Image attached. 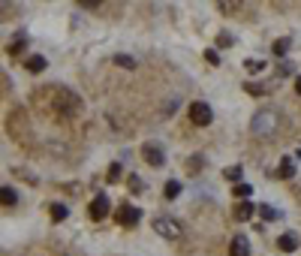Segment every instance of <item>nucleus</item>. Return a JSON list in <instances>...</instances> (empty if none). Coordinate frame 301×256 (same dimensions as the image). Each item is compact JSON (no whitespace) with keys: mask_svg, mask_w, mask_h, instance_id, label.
<instances>
[{"mask_svg":"<svg viewBox=\"0 0 301 256\" xmlns=\"http://www.w3.org/2000/svg\"><path fill=\"white\" fill-rule=\"evenodd\" d=\"M178 193H181V181H166V199H178Z\"/></svg>","mask_w":301,"mask_h":256,"instance_id":"19","label":"nucleus"},{"mask_svg":"<svg viewBox=\"0 0 301 256\" xmlns=\"http://www.w3.org/2000/svg\"><path fill=\"white\" fill-rule=\"evenodd\" d=\"M259 214H262L265 220H277V217H280V211H274L271 205H259Z\"/></svg>","mask_w":301,"mask_h":256,"instance_id":"23","label":"nucleus"},{"mask_svg":"<svg viewBox=\"0 0 301 256\" xmlns=\"http://www.w3.org/2000/svg\"><path fill=\"white\" fill-rule=\"evenodd\" d=\"M253 211H256V208H253V202H238V205H235V220H241V223H244V220H250V217H253Z\"/></svg>","mask_w":301,"mask_h":256,"instance_id":"10","label":"nucleus"},{"mask_svg":"<svg viewBox=\"0 0 301 256\" xmlns=\"http://www.w3.org/2000/svg\"><path fill=\"white\" fill-rule=\"evenodd\" d=\"M277 124H280L277 112H274V109H262V112H256V115H253V121H250V133H253V136H259V139H268V136H274V133H277Z\"/></svg>","mask_w":301,"mask_h":256,"instance_id":"1","label":"nucleus"},{"mask_svg":"<svg viewBox=\"0 0 301 256\" xmlns=\"http://www.w3.org/2000/svg\"><path fill=\"white\" fill-rule=\"evenodd\" d=\"M108 196L105 193H97L94 199H91V208H88V214H91V220H105L108 217Z\"/></svg>","mask_w":301,"mask_h":256,"instance_id":"6","label":"nucleus"},{"mask_svg":"<svg viewBox=\"0 0 301 256\" xmlns=\"http://www.w3.org/2000/svg\"><path fill=\"white\" fill-rule=\"evenodd\" d=\"M202 163H205V160H202L199 154H196V157H190V166H187V169H190V172H199V169H202Z\"/></svg>","mask_w":301,"mask_h":256,"instance_id":"28","label":"nucleus"},{"mask_svg":"<svg viewBox=\"0 0 301 256\" xmlns=\"http://www.w3.org/2000/svg\"><path fill=\"white\" fill-rule=\"evenodd\" d=\"M205 61H208V64H220V55H217V52H214V48H208V52H205Z\"/></svg>","mask_w":301,"mask_h":256,"instance_id":"27","label":"nucleus"},{"mask_svg":"<svg viewBox=\"0 0 301 256\" xmlns=\"http://www.w3.org/2000/svg\"><path fill=\"white\" fill-rule=\"evenodd\" d=\"M277 247H280L283 253H295V250H298V238H295L292 232H283V235L277 238Z\"/></svg>","mask_w":301,"mask_h":256,"instance_id":"9","label":"nucleus"},{"mask_svg":"<svg viewBox=\"0 0 301 256\" xmlns=\"http://www.w3.org/2000/svg\"><path fill=\"white\" fill-rule=\"evenodd\" d=\"M24 48H28V39H24L21 33H18V36H12V42H9V55H21Z\"/></svg>","mask_w":301,"mask_h":256,"instance_id":"13","label":"nucleus"},{"mask_svg":"<svg viewBox=\"0 0 301 256\" xmlns=\"http://www.w3.org/2000/svg\"><path fill=\"white\" fill-rule=\"evenodd\" d=\"M118 178H121V166L112 163V166H108V181H118Z\"/></svg>","mask_w":301,"mask_h":256,"instance_id":"26","label":"nucleus"},{"mask_svg":"<svg viewBox=\"0 0 301 256\" xmlns=\"http://www.w3.org/2000/svg\"><path fill=\"white\" fill-rule=\"evenodd\" d=\"M295 91H298V94H301V75H298V79H295Z\"/></svg>","mask_w":301,"mask_h":256,"instance_id":"29","label":"nucleus"},{"mask_svg":"<svg viewBox=\"0 0 301 256\" xmlns=\"http://www.w3.org/2000/svg\"><path fill=\"white\" fill-rule=\"evenodd\" d=\"M112 64H118L121 69H135V58H130V55H115Z\"/></svg>","mask_w":301,"mask_h":256,"instance_id":"15","label":"nucleus"},{"mask_svg":"<svg viewBox=\"0 0 301 256\" xmlns=\"http://www.w3.org/2000/svg\"><path fill=\"white\" fill-rule=\"evenodd\" d=\"M48 214H51V220L54 223H61V220H67V205H61V202H54V205H48Z\"/></svg>","mask_w":301,"mask_h":256,"instance_id":"11","label":"nucleus"},{"mask_svg":"<svg viewBox=\"0 0 301 256\" xmlns=\"http://www.w3.org/2000/svg\"><path fill=\"white\" fill-rule=\"evenodd\" d=\"M115 220H118L121 226H135L139 220H142V211H139V208H133L130 202H124V205H118Z\"/></svg>","mask_w":301,"mask_h":256,"instance_id":"5","label":"nucleus"},{"mask_svg":"<svg viewBox=\"0 0 301 256\" xmlns=\"http://www.w3.org/2000/svg\"><path fill=\"white\" fill-rule=\"evenodd\" d=\"M244 91H247L250 96H262V94H265V85H259V82H247V85H244Z\"/></svg>","mask_w":301,"mask_h":256,"instance_id":"18","label":"nucleus"},{"mask_svg":"<svg viewBox=\"0 0 301 256\" xmlns=\"http://www.w3.org/2000/svg\"><path fill=\"white\" fill-rule=\"evenodd\" d=\"M229 256H250V241L244 235H235L229 241Z\"/></svg>","mask_w":301,"mask_h":256,"instance_id":"8","label":"nucleus"},{"mask_svg":"<svg viewBox=\"0 0 301 256\" xmlns=\"http://www.w3.org/2000/svg\"><path fill=\"white\" fill-rule=\"evenodd\" d=\"M24 66H28V72H42V69H45V58L34 55V58H28V61H24Z\"/></svg>","mask_w":301,"mask_h":256,"instance_id":"14","label":"nucleus"},{"mask_svg":"<svg viewBox=\"0 0 301 256\" xmlns=\"http://www.w3.org/2000/svg\"><path fill=\"white\" fill-rule=\"evenodd\" d=\"M190 121H193L196 127H208V124L214 121L211 106H208V103H193V106H190Z\"/></svg>","mask_w":301,"mask_h":256,"instance_id":"4","label":"nucleus"},{"mask_svg":"<svg viewBox=\"0 0 301 256\" xmlns=\"http://www.w3.org/2000/svg\"><path fill=\"white\" fill-rule=\"evenodd\" d=\"M142 157H145V163H151V166H163V163H166L163 148H160V145H154V142H148V145L142 148Z\"/></svg>","mask_w":301,"mask_h":256,"instance_id":"7","label":"nucleus"},{"mask_svg":"<svg viewBox=\"0 0 301 256\" xmlns=\"http://www.w3.org/2000/svg\"><path fill=\"white\" fill-rule=\"evenodd\" d=\"M154 232H160L163 238H181L184 226L178 220H172V217H154Z\"/></svg>","mask_w":301,"mask_h":256,"instance_id":"3","label":"nucleus"},{"mask_svg":"<svg viewBox=\"0 0 301 256\" xmlns=\"http://www.w3.org/2000/svg\"><path fill=\"white\" fill-rule=\"evenodd\" d=\"M223 178H226V181H235V184H241V166H232V169H223Z\"/></svg>","mask_w":301,"mask_h":256,"instance_id":"20","label":"nucleus"},{"mask_svg":"<svg viewBox=\"0 0 301 256\" xmlns=\"http://www.w3.org/2000/svg\"><path fill=\"white\" fill-rule=\"evenodd\" d=\"M235 196H238V199H241V202H244V199H247V196H250V193H253V184H244V181H241V184H235Z\"/></svg>","mask_w":301,"mask_h":256,"instance_id":"17","label":"nucleus"},{"mask_svg":"<svg viewBox=\"0 0 301 256\" xmlns=\"http://www.w3.org/2000/svg\"><path fill=\"white\" fill-rule=\"evenodd\" d=\"M286 52H289V39H277V42H274V55H277V58H283Z\"/></svg>","mask_w":301,"mask_h":256,"instance_id":"24","label":"nucleus"},{"mask_svg":"<svg viewBox=\"0 0 301 256\" xmlns=\"http://www.w3.org/2000/svg\"><path fill=\"white\" fill-rule=\"evenodd\" d=\"M232 42H235V39L229 36V33H220V36H217V48H229Z\"/></svg>","mask_w":301,"mask_h":256,"instance_id":"25","label":"nucleus"},{"mask_svg":"<svg viewBox=\"0 0 301 256\" xmlns=\"http://www.w3.org/2000/svg\"><path fill=\"white\" fill-rule=\"evenodd\" d=\"M277 175H280V178H292V175H295V166H292V160H289V157H286V160L280 163Z\"/></svg>","mask_w":301,"mask_h":256,"instance_id":"16","label":"nucleus"},{"mask_svg":"<svg viewBox=\"0 0 301 256\" xmlns=\"http://www.w3.org/2000/svg\"><path fill=\"white\" fill-rule=\"evenodd\" d=\"M127 187H130L133 193H142V190H145V184H142V178H139V175H130V178H127Z\"/></svg>","mask_w":301,"mask_h":256,"instance_id":"22","label":"nucleus"},{"mask_svg":"<svg viewBox=\"0 0 301 256\" xmlns=\"http://www.w3.org/2000/svg\"><path fill=\"white\" fill-rule=\"evenodd\" d=\"M51 106H54V112H64L67 118H72V115L81 109V99H78V94H72L69 88H54Z\"/></svg>","mask_w":301,"mask_h":256,"instance_id":"2","label":"nucleus"},{"mask_svg":"<svg viewBox=\"0 0 301 256\" xmlns=\"http://www.w3.org/2000/svg\"><path fill=\"white\" fill-rule=\"evenodd\" d=\"M244 69H247V72H262L265 64H262V61H256V58H247V61H244Z\"/></svg>","mask_w":301,"mask_h":256,"instance_id":"21","label":"nucleus"},{"mask_svg":"<svg viewBox=\"0 0 301 256\" xmlns=\"http://www.w3.org/2000/svg\"><path fill=\"white\" fill-rule=\"evenodd\" d=\"M0 202H3V208H12V205L18 202V196H15V190H12L9 184H6V187L0 190Z\"/></svg>","mask_w":301,"mask_h":256,"instance_id":"12","label":"nucleus"}]
</instances>
